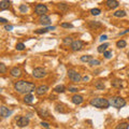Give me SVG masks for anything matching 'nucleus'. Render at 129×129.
Returning a JSON list of instances; mask_svg holds the SVG:
<instances>
[{
	"mask_svg": "<svg viewBox=\"0 0 129 129\" xmlns=\"http://www.w3.org/2000/svg\"><path fill=\"white\" fill-rule=\"evenodd\" d=\"M14 88H15V90L17 93L27 95V94H30L31 92H33L34 89H37V87L33 83H30V82H27V81H24V80H20V81L15 82Z\"/></svg>",
	"mask_w": 129,
	"mask_h": 129,
	"instance_id": "nucleus-1",
	"label": "nucleus"
},
{
	"mask_svg": "<svg viewBox=\"0 0 129 129\" xmlns=\"http://www.w3.org/2000/svg\"><path fill=\"white\" fill-rule=\"evenodd\" d=\"M90 105L95 108H98V109H108L110 107V101L107 100L104 98H94L90 100Z\"/></svg>",
	"mask_w": 129,
	"mask_h": 129,
	"instance_id": "nucleus-2",
	"label": "nucleus"
},
{
	"mask_svg": "<svg viewBox=\"0 0 129 129\" xmlns=\"http://www.w3.org/2000/svg\"><path fill=\"white\" fill-rule=\"evenodd\" d=\"M110 104L112 105V107L116 108V109H121V108L126 105V101L122 97H112V98L110 99Z\"/></svg>",
	"mask_w": 129,
	"mask_h": 129,
	"instance_id": "nucleus-3",
	"label": "nucleus"
},
{
	"mask_svg": "<svg viewBox=\"0 0 129 129\" xmlns=\"http://www.w3.org/2000/svg\"><path fill=\"white\" fill-rule=\"evenodd\" d=\"M67 73H68V77L72 82H80L81 81L82 77L80 75V73H78L77 71H74V70H68Z\"/></svg>",
	"mask_w": 129,
	"mask_h": 129,
	"instance_id": "nucleus-4",
	"label": "nucleus"
},
{
	"mask_svg": "<svg viewBox=\"0 0 129 129\" xmlns=\"http://www.w3.org/2000/svg\"><path fill=\"white\" fill-rule=\"evenodd\" d=\"M32 75H33V78H36V79H42L46 75V72L43 68H40L39 67V68H34L33 69V71H32Z\"/></svg>",
	"mask_w": 129,
	"mask_h": 129,
	"instance_id": "nucleus-5",
	"label": "nucleus"
},
{
	"mask_svg": "<svg viewBox=\"0 0 129 129\" xmlns=\"http://www.w3.org/2000/svg\"><path fill=\"white\" fill-rule=\"evenodd\" d=\"M84 46V42L81 40H75L72 42V44L70 45V48H71V49L73 52H78V51H81L82 48Z\"/></svg>",
	"mask_w": 129,
	"mask_h": 129,
	"instance_id": "nucleus-6",
	"label": "nucleus"
},
{
	"mask_svg": "<svg viewBox=\"0 0 129 129\" xmlns=\"http://www.w3.org/2000/svg\"><path fill=\"white\" fill-rule=\"evenodd\" d=\"M34 12H36L38 15H44V14L48 12V7L45 4H37L36 8H34Z\"/></svg>",
	"mask_w": 129,
	"mask_h": 129,
	"instance_id": "nucleus-7",
	"label": "nucleus"
},
{
	"mask_svg": "<svg viewBox=\"0 0 129 129\" xmlns=\"http://www.w3.org/2000/svg\"><path fill=\"white\" fill-rule=\"evenodd\" d=\"M16 124L20 128L26 127V126L29 125V118L27 116H20V117H18V119L16 121Z\"/></svg>",
	"mask_w": 129,
	"mask_h": 129,
	"instance_id": "nucleus-8",
	"label": "nucleus"
},
{
	"mask_svg": "<svg viewBox=\"0 0 129 129\" xmlns=\"http://www.w3.org/2000/svg\"><path fill=\"white\" fill-rule=\"evenodd\" d=\"M48 90V85H40L39 87H37L36 93H37L38 96H42V95H44V94H46Z\"/></svg>",
	"mask_w": 129,
	"mask_h": 129,
	"instance_id": "nucleus-9",
	"label": "nucleus"
},
{
	"mask_svg": "<svg viewBox=\"0 0 129 129\" xmlns=\"http://www.w3.org/2000/svg\"><path fill=\"white\" fill-rule=\"evenodd\" d=\"M39 22H40V24H42L43 26H48V25H51V18L48 16V15H40V18H39Z\"/></svg>",
	"mask_w": 129,
	"mask_h": 129,
	"instance_id": "nucleus-10",
	"label": "nucleus"
},
{
	"mask_svg": "<svg viewBox=\"0 0 129 129\" xmlns=\"http://www.w3.org/2000/svg\"><path fill=\"white\" fill-rule=\"evenodd\" d=\"M105 5H107L108 9H112V10H114V9H116L117 7H118L119 3H118L117 0H107Z\"/></svg>",
	"mask_w": 129,
	"mask_h": 129,
	"instance_id": "nucleus-11",
	"label": "nucleus"
},
{
	"mask_svg": "<svg viewBox=\"0 0 129 129\" xmlns=\"http://www.w3.org/2000/svg\"><path fill=\"white\" fill-rule=\"evenodd\" d=\"M12 113H13L12 111H10L8 108H5L4 105H1V107H0V114H1L2 117H8V116H10Z\"/></svg>",
	"mask_w": 129,
	"mask_h": 129,
	"instance_id": "nucleus-12",
	"label": "nucleus"
},
{
	"mask_svg": "<svg viewBox=\"0 0 129 129\" xmlns=\"http://www.w3.org/2000/svg\"><path fill=\"white\" fill-rule=\"evenodd\" d=\"M10 74L12 75L13 78H19L20 75H22V71H20L19 68L15 67V68H12L10 70Z\"/></svg>",
	"mask_w": 129,
	"mask_h": 129,
	"instance_id": "nucleus-13",
	"label": "nucleus"
},
{
	"mask_svg": "<svg viewBox=\"0 0 129 129\" xmlns=\"http://www.w3.org/2000/svg\"><path fill=\"white\" fill-rule=\"evenodd\" d=\"M10 4H11L10 0H1V2H0V10L1 11L7 10V9L10 8Z\"/></svg>",
	"mask_w": 129,
	"mask_h": 129,
	"instance_id": "nucleus-14",
	"label": "nucleus"
},
{
	"mask_svg": "<svg viewBox=\"0 0 129 129\" xmlns=\"http://www.w3.org/2000/svg\"><path fill=\"white\" fill-rule=\"evenodd\" d=\"M83 101H84V99H83V97L80 96V95H74L72 97V102L74 104H82L83 103Z\"/></svg>",
	"mask_w": 129,
	"mask_h": 129,
	"instance_id": "nucleus-15",
	"label": "nucleus"
},
{
	"mask_svg": "<svg viewBox=\"0 0 129 129\" xmlns=\"http://www.w3.org/2000/svg\"><path fill=\"white\" fill-rule=\"evenodd\" d=\"M38 114H39V116L42 117V118H45V117H48L49 116L48 111L46 110L45 108H41V109L38 110Z\"/></svg>",
	"mask_w": 129,
	"mask_h": 129,
	"instance_id": "nucleus-16",
	"label": "nucleus"
},
{
	"mask_svg": "<svg viewBox=\"0 0 129 129\" xmlns=\"http://www.w3.org/2000/svg\"><path fill=\"white\" fill-rule=\"evenodd\" d=\"M111 85H112L113 87H115V88H122L123 87V81L119 80V79H115V80H113L111 82Z\"/></svg>",
	"mask_w": 129,
	"mask_h": 129,
	"instance_id": "nucleus-17",
	"label": "nucleus"
},
{
	"mask_svg": "<svg viewBox=\"0 0 129 129\" xmlns=\"http://www.w3.org/2000/svg\"><path fill=\"white\" fill-rule=\"evenodd\" d=\"M101 23L100 22H89L88 23V27L92 29H97V28H100L101 27Z\"/></svg>",
	"mask_w": 129,
	"mask_h": 129,
	"instance_id": "nucleus-18",
	"label": "nucleus"
},
{
	"mask_svg": "<svg viewBox=\"0 0 129 129\" xmlns=\"http://www.w3.org/2000/svg\"><path fill=\"white\" fill-rule=\"evenodd\" d=\"M54 29H55L54 26H52V27H48V28H43V29H38V30H36V33H38V34L45 33V32H48V30H54Z\"/></svg>",
	"mask_w": 129,
	"mask_h": 129,
	"instance_id": "nucleus-19",
	"label": "nucleus"
},
{
	"mask_svg": "<svg viewBox=\"0 0 129 129\" xmlns=\"http://www.w3.org/2000/svg\"><path fill=\"white\" fill-rule=\"evenodd\" d=\"M32 101H33V96H32L31 94H27V95H25V97H24V102L25 103H32Z\"/></svg>",
	"mask_w": 129,
	"mask_h": 129,
	"instance_id": "nucleus-20",
	"label": "nucleus"
},
{
	"mask_svg": "<svg viewBox=\"0 0 129 129\" xmlns=\"http://www.w3.org/2000/svg\"><path fill=\"white\" fill-rule=\"evenodd\" d=\"M108 48H109V43H103V44L98 46V52L99 53H104L105 51H107Z\"/></svg>",
	"mask_w": 129,
	"mask_h": 129,
	"instance_id": "nucleus-21",
	"label": "nucleus"
},
{
	"mask_svg": "<svg viewBox=\"0 0 129 129\" xmlns=\"http://www.w3.org/2000/svg\"><path fill=\"white\" fill-rule=\"evenodd\" d=\"M95 86H96L97 89H100V90H103L105 88V85H104V83L102 81H97Z\"/></svg>",
	"mask_w": 129,
	"mask_h": 129,
	"instance_id": "nucleus-22",
	"label": "nucleus"
},
{
	"mask_svg": "<svg viewBox=\"0 0 129 129\" xmlns=\"http://www.w3.org/2000/svg\"><path fill=\"white\" fill-rule=\"evenodd\" d=\"M126 45H127V42H126L125 40H119L116 42V46L118 48H126Z\"/></svg>",
	"mask_w": 129,
	"mask_h": 129,
	"instance_id": "nucleus-23",
	"label": "nucleus"
},
{
	"mask_svg": "<svg viewBox=\"0 0 129 129\" xmlns=\"http://www.w3.org/2000/svg\"><path fill=\"white\" fill-rule=\"evenodd\" d=\"M57 8L59 9L60 11H63V12H66V11L69 9V5L67 3H59V4H57Z\"/></svg>",
	"mask_w": 129,
	"mask_h": 129,
	"instance_id": "nucleus-24",
	"label": "nucleus"
},
{
	"mask_svg": "<svg viewBox=\"0 0 129 129\" xmlns=\"http://www.w3.org/2000/svg\"><path fill=\"white\" fill-rule=\"evenodd\" d=\"M126 14H127V13H126L124 10H119V11H116V12L114 13L113 15L115 16V17H125Z\"/></svg>",
	"mask_w": 129,
	"mask_h": 129,
	"instance_id": "nucleus-25",
	"label": "nucleus"
},
{
	"mask_svg": "<svg viewBox=\"0 0 129 129\" xmlns=\"http://www.w3.org/2000/svg\"><path fill=\"white\" fill-rule=\"evenodd\" d=\"M54 90H55L56 93L63 94V93H64V90H66V87H64V85H57V86L54 88Z\"/></svg>",
	"mask_w": 129,
	"mask_h": 129,
	"instance_id": "nucleus-26",
	"label": "nucleus"
},
{
	"mask_svg": "<svg viewBox=\"0 0 129 129\" xmlns=\"http://www.w3.org/2000/svg\"><path fill=\"white\" fill-rule=\"evenodd\" d=\"M64 107H66V105H64V104H59V103H58L57 105H56V111H57V112H60V113H66V112H68V111H67V110H64L63 109V108H64Z\"/></svg>",
	"mask_w": 129,
	"mask_h": 129,
	"instance_id": "nucleus-27",
	"label": "nucleus"
},
{
	"mask_svg": "<svg viewBox=\"0 0 129 129\" xmlns=\"http://www.w3.org/2000/svg\"><path fill=\"white\" fill-rule=\"evenodd\" d=\"M129 128V124L127 123H121L119 125H117V127L115 129H128Z\"/></svg>",
	"mask_w": 129,
	"mask_h": 129,
	"instance_id": "nucleus-28",
	"label": "nucleus"
},
{
	"mask_svg": "<svg viewBox=\"0 0 129 129\" xmlns=\"http://www.w3.org/2000/svg\"><path fill=\"white\" fill-rule=\"evenodd\" d=\"M72 42H73V40L71 37H67L64 39V44H66V45H71Z\"/></svg>",
	"mask_w": 129,
	"mask_h": 129,
	"instance_id": "nucleus-29",
	"label": "nucleus"
},
{
	"mask_svg": "<svg viewBox=\"0 0 129 129\" xmlns=\"http://www.w3.org/2000/svg\"><path fill=\"white\" fill-rule=\"evenodd\" d=\"M81 60L83 61V63H89V61L92 60V56H90V55H85V56H82Z\"/></svg>",
	"mask_w": 129,
	"mask_h": 129,
	"instance_id": "nucleus-30",
	"label": "nucleus"
},
{
	"mask_svg": "<svg viewBox=\"0 0 129 129\" xmlns=\"http://www.w3.org/2000/svg\"><path fill=\"white\" fill-rule=\"evenodd\" d=\"M19 11H20L22 13H26V12L28 11V7H27L26 4H20V5H19Z\"/></svg>",
	"mask_w": 129,
	"mask_h": 129,
	"instance_id": "nucleus-31",
	"label": "nucleus"
},
{
	"mask_svg": "<svg viewBox=\"0 0 129 129\" xmlns=\"http://www.w3.org/2000/svg\"><path fill=\"white\" fill-rule=\"evenodd\" d=\"M90 13H92L93 15L97 16V15H99V14L101 13V11H100V9H92V10H90Z\"/></svg>",
	"mask_w": 129,
	"mask_h": 129,
	"instance_id": "nucleus-32",
	"label": "nucleus"
},
{
	"mask_svg": "<svg viewBox=\"0 0 129 129\" xmlns=\"http://www.w3.org/2000/svg\"><path fill=\"white\" fill-rule=\"evenodd\" d=\"M16 49H17V51H24V49H25V44H24V43H17V44H16Z\"/></svg>",
	"mask_w": 129,
	"mask_h": 129,
	"instance_id": "nucleus-33",
	"label": "nucleus"
},
{
	"mask_svg": "<svg viewBox=\"0 0 129 129\" xmlns=\"http://www.w3.org/2000/svg\"><path fill=\"white\" fill-rule=\"evenodd\" d=\"M103 56L107 58V59H109V58L112 57V52H111V51H105L103 53Z\"/></svg>",
	"mask_w": 129,
	"mask_h": 129,
	"instance_id": "nucleus-34",
	"label": "nucleus"
},
{
	"mask_svg": "<svg viewBox=\"0 0 129 129\" xmlns=\"http://www.w3.org/2000/svg\"><path fill=\"white\" fill-rule=\"evenodd\" d=\"M89 64L90 66H98V64H100V61L97 59H92L89 61Z\"/></svg>",
	"mask_w": 129,
	"mask_h": 129,
	"instance_id": "nucleus-35",
	"label": "nucleus"
},
{
	"mask_svg": "<svg viewBox=\"0 0 129 129\" xmlns=\"http://www.w3.org/2000/svg\"><path fill=\"white\" fill-rule=\"evenodd\" d=\"M61 27L63 28H73V25L69 24V23H63V24H61Z\"/></svg>",
	"mask_w": 129,
	"mask_h": 129,
	"instance_id": "nucleus-36",
	"label": "nucleus"
},
{
	"mask_svg": "<svg viewBox=\"0 0 129 129\" xmlns=\"http://www.w3.org/2000/svg\"><path fill=\"white\" fill-rule=\"evenodd\" d=\"M5 71H7V68H5V64H0V72L1 73H5Z\"/></svg>",
	"mask_w": 129,
	"mask_h": 129,
	"instance_id": "nucleus-37",
	"label": "nucleus"
},
{
	"mask_svg": "<svg viewBox=\"0 0 129 129\" xmlns=\"http://www.w3.org/2000/svg\"><path fill=\"white\" fill-rule=\"evenodd\" d=\"M4 29H5V30H8V31H11L13 29V26L12 25H5L4 26Z\"/></svg>",
	"mask_w": 129,
	"mask_h": 129,
	"instance_id": "nucleus-38",
	"label": "nucleus"
},
{
	"mask_svg": "<svg viewBox=\"0 0 129 129\" xmlns=\"http://www.w3.org/2000/svg\"><path fill=\"white\" fill-rule=\"evenodd\" d=\"M41 126L48 129V126H49V124H48V123H46V122H41Z\"/></svg>",
	"mask_w": 129,
	"mask_h": 129,
	"instance_id": "nucleus-39",
	"label": "nucleus"
},
{
	"mask_svg": "<svg viewBox=\"0 0 129 129\" xmlns=\"http://www.w3.org/2000/svg\"><path fill=\"white\" fill-rule=\"evenodd\" d=\"M68 90H69V92H71V93H77L79 89H78V88H75V87H69V89H68Z\"/></svg>",
	"mask_w": 129,
	"mask_h": 129,
	"instance_id": "nucleus-40",
	"label": "nucleus"
},
{
	"mask_svg": "<svg viewBox=\"0 0 129 129\" xmlns=\"http://www.w3.org/2000/svg\"><path fill=\"white\" fill-rule=\"evenodd\" d=\"M107 36H105V34H102V36H100V39H99V40H100V41H103V40H105V39H107Z\"/></svg>",
	"mask_w": 129,
	"mask_h": 129,
	"instance_id": "nucleus-41",
	"label": "nucleus"
},
{
	"mask_svg": "<svg viewBox=\"0 0 129 129\" xmlns=\"http://www.w3.org/2000/svg\"><path fill=\"white\" fill-rule=\"evenodd\" d=\"M0 22L3 23V24H5V23H8V20L5 19V18H3V17H0Z\"/></svg>",
	"mask_w": 129,
	"mask_h": 129,
	"instance_id": "nucleus-42",
	"label": "nucleus"
},
{
	"mask_svg": "<svg viewBox=\"0 0 129 129\" xmlns=\"http://www.w3.org/2000/svg\"><path fill=\"white\" fill-rule=\"evenodd\" d=\"M83 80H84L85 82H86V81H88V80H89V78H88V77H84V78H83Z\"/></svg>",
	"mask_w": 129,
	"mask_h": 129,
	"instance_id": "nucleus-43",
	"label": "nucleus"
},
{
	"mask_svg": "<svg viewBox=\"0 0 129 129\" xmlns=\"http://www.w3.org/2000/svg\"><path fill=\"white\" fill-rule=\"evenodd\" d=\"M128 57H129V52H128Z\"/></svg>",
	"mask_w": 129,
	"mask_h": 129,
	"instance_id": "nucleus-44",
	"label": "nucleus"
},
{
	"mask_svg": "<svg viewBox=\"0 0 129 129\" xmlns=\"http://www.w3.org/2000/svg\"></svg>",
	"mask_w": 129,
	"mask_h": 129,
	"instance_id": "nucleus-45",
	"label": "nucleus"
}]
</instances>
